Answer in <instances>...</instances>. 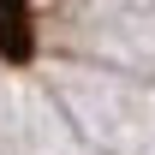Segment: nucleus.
<instances>
[{
    "label": "nucleus",
    "instance_id": "f257e3e1",
    "mask_svg": "<svg viewBox=\"0 0 155 155\" xmlns=\"http://www.w3.org/2000/svg\"><path fill=\"white\" fill-rule=\"evenodd\" d=\"M0 54L6 60L30 54V6L24 0H0Z\"/></svg>",
    "mask_w": 155,
    "mask_h": 155
}]
</instances>
